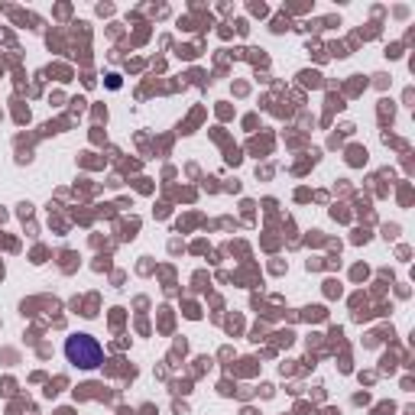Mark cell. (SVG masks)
Instances as JSON below:
<instances>
[{"label":"cell","mask_w":415,"mask_h":415,"mask_svg":"<svg viewBox=\"0 0 415 415\" xmlns=\"http://www.w3.org/2000/svg\"><path fill=\"white\" fill-rule=\"evenodd\" d=\"M65 357L78 370H98L104 363V347L91 334H72V338H65Z\"/></svg>","instance_id":"1"}]
</instances>
